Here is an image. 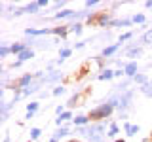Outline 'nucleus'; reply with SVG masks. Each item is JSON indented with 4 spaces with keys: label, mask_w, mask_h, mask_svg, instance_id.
<instances>
[{
    "label": "nucleus",
    "mask_w": 152,
    "mask_h": 142,
    "mask_svg": "<svg viewBox=\"0 0 152 142\" xmlns=\"http://www.w3.org/2000/svg\"><path fill=\"white\" fill-rule=\"evenodd\" d=\"M116 108L112 106L110 102H99L95 108H91L89 110V120H91V123H97V121H108V117H112V114Z\"/></svg>",
    "instance_id": "1"
},
{
    "label": "nucleus",
    "mask_w": 152,
    "mask_h": 142,
    "mask_svg": "<svg viewBox=\"0 0 152 142\" xmlns=\"http://www.w3.org/2000/svg\"><path fill=\"white\" fill-rule=\"evenodd\" d=\"M112 13L110 12H97L93 13L91 17L88 19V25H95V27H101V28H108L112 23Z\"/></svg>",
    "instance_id": "2"
},
{
    "label": "nucleus",
    "mask_w": 152,
    "mask_h": 142,
    "mask_svg": "<svg viewBox=\"0 0 152 142\" xmlns=\"http://www.w3.org/2000/svg\"><path fill=\"white\" fill-rule=\"evenodd\" d=\"M93 15V12H89V9H74L72 17L69 19V23H82V21H88L89 17Z\"/></svg>",
    "instance_id": "3"
},
{
    "label": "nucleus",
    "mask_w": 152,
    "mask_h": 142,
    "mask_svg": "<svg viewBox=\"0 0 152 142\" xmlns=\"http://www.w3.org/2000/svg\"><path fill=\"white\" fill-rule=\"evenodd\" d=\"M69 135H72V129H70V125H63V127H57L55 133L51 136H53L55 140H59V142H65V138Z\"/></svg>",
    "instance_id": "4"
},
{
    "label": "nucleus",
    "mask_w": 152,
    "mask_h": 142,
    "mask_svg": "<svg viewBox=\"0 0 152 142\" xmlns=\"http://www.w3.org/2000/svg\"><path fill=\"white\" fill-rule=\"evenodd\" d=\"M124 72H126V78H135L137 74L141 72L139 70V64H137V61H127L126 66H124Z\"/></svg>",
    "instance_id": "5"
},
{
    "label": "nucleus",
    "mask_w": 152,
    "mask_h": 142,
    "mask_svg": "<svg viewBox=\"0 0 152 142\" xmlns=\"http://www.w3.org/2000/svg\"><path fill=\"white\" fill-rule=\"evenodd\" d=\"M120 47H122L120 42H114V44H107V46L103 47L101 55L104 57V59H107V57H114V55L118 53V51H120Z\"/></svg>",
    "instance_id": "6"
},
{
    "label": "nucleus",
    "mask_w": 152,
    "mask_h": 142,
    "mask_svg": "<svg viewBox=\"0 0 152 142\" xmlns=\"http://www.w3.org/2000/svg\"><path fill=\"white\" fill-rule=\"evenodd\" d=\"M84 95H86V93H74L72 97L69 99V102L65 104L66 110H72L74 106H82V104H84Z\"/></svg>",
    "instance_id": "7"
},
{
    "label": "nucleus",
    "mask_w": 152,
    "mask_h": 142,
    "mask_svg": "<svg viewBox=\"0 0 152 142\" xmlns=\"http://www.w3.org/2000/svg\"><path fill=\"white\" fill-rule=\"evenodd\" d=\"M61 80H63L61 70H53V72L46 74V78L42 80V82H44V85H53V83H57V82H61Z\"/></svg>",
    "instance_id": "8"
},
{
    "label": "nucleus",
    "mask_w": 152,
    "mask_h": 142,
    "mask_svg": "<svg viewBox=\"0 0 152 142\" xmlns=\"http://www.w3.org/2000/svg\"><path fill=\"white\" fill-rule=\"evenodd\" d=\"M51 34L61 38L63 42H66V36H69V25H59V27H51Z\"/></svg>",
    "instance_id": "9"
},
{
    "label": "nucleus",
    "mask_w": 152,
    "mask_h": 142,
    "mask_svg": "<svg viewBox=\"0 0 152 142\" xmlns=\"http://www.w3.org/2000/svg\"><path fill=\"white\" fill-rule=\"evenodd\" d=\"M74 120V114H72V110H65L61 116H57L55 117V125L57 127H63L66 121H72Z\"/></svg>",
    "instance_id": "10"
},
{
    "label": "nucleus",
    "mask_w": 152,
    "mask_h": 142,
    "mask_svg": "<svg viewBox=\"0 0 152 142\" xmlns=\"http://www.w3.org/2000/svg\"><path fill=\"white\" fill-rule=\"evenodd\" d=\"M91 120H89V116H86V114H78V116H74L72 120V125L74 127H88Z\"/></svg>",
    "instance_id": "11"
},
{
    "label": "nucleus",
    "mask_w": 152,
    "mask_h": 142,
    "mask_svg": "<svg viewBox=\"0 0 152 142\" xmlns=\"http://www.w3.org/2000/svg\"><path fill=\"white\" fill-rule=\"evenodd\" d=\"M124 133H126L127 136H129V138H133V136H137L141 133V127L139 125H133V123H124Z\"/></svg>",
    "instance_id": "12"
},
{
    "label": "nucleus",
    "mask_w": 152,
    "mask_h": 142,
    "mask_svg": "<svg viewBox=\"0 0 152 142\" xmlns=\"http://www.w3.org/2000/svg\"><path fill=\"white\" fill-rule=\"evenodd\" d=\"M124 55L129 57V61H135L137 57H141V55H142V47H126Z\"/></svg>",
    "instance_id": "13"
},
{
    "label": "nucleus",
    "mask_w": 152,
    "mask_h": 142,
    "mask_svg": "<svg viewBox=\"0 0 152 142\" xmlns=\"http://www.w3.org/2000/svg\"><path fill=\"white\" fill-rule=\"evenodd\" d=\"M70 55H72V47H61V49H59V57L55 59V64H63L65 59L70 57Z\"/></svg>",
    "instance_id": "14"
},
{
    "label": "nucleus",
    "mask_w": 152,
    "mask_h": 142,
    "mask_svg": "<svg viewBox=\"0 0 152 142\" xmlns=\"http://www.w3.org/2000/svg\"><path fill=\"white\" fill-rule=\"evenodd\" d=\"M72 13H74V9H61V12H57V13H53V17L51 19H55V21H65V19H70L72 17Z\"/></svg>",
    "instance_id": "15"
},
{
    "label": "nucleus",
    "mask_w": 152,
    "mask_h": 142,
    "mask_svg": "<svg viewBox=\"0 0 152 142\" xmlns=\"http://www.w3.org/2000/svg\"><path fill=\"white\" fill-rule=\"evenodd\" d=\"M131 83H133V80H131V78H124V80H122V82H120V83H118V85H116V89H114V91H116V93H120V95H122V93H126V91H129V85H131Z\"/></svg>",
    "instance_id": "16"
},
{
    "label": "nucleus",
    "mask_w": 152,
    "mask_h": 142,
    "mask_svg": "<svg viewBox=\"0 0 152 142\" xmlns=\"http://www.w3.org/2000/svg\"><path fill=\"white\" fill-rule=\"evenodd\" d=\"M34 55H36V51H34V49H25L23 53H19V55L15 57V61L27 63V61H32V59H34Z\"/></svg>",
    "instance_id": "17"
},
{
    "label": "nucleus",
    "mask_w": 152,
    "mask_h": 142,
    "mask_svg": "<svg viewBox=\"0 0 152 142\" xmlns=\"http://www.w3.org/2000/svg\"><path fill=\"white\" fill-rule=\"evenodd\" d=\"M118 135H120V125H118L116 121H110V125H108V131H107V136L108 138H118Z\"/></svg>",
    "instance_id": "18"
},
{
    "label": "nucleus",
    "mask_w": 152,
    "mask_h": 142,
    "mask_svg": "<svg viewBox=\"0 0 152 142\" xmlns=\"http://www.w3.org/2000/svg\"><path fill=\"white\" fill-rule=\"evenodd\" d=\"M66 25H69V34L80 36L84 32V23H66Z\"/></svg>",
    "instance_id": "19"
},
{
    "label": "nucleus",
    "mask_w": 152,
    "mask_h": 142,
    "mask_svg": "<svg viewBox=\"0 0 152 142\" xmlns=\"http://www.w3.org/2000/svg\"><path fill=\"white\" fill-rule=\"evenodd\" d=\"M97 80H101V82L114 80V70H112V68H104V70H101V72L97 74Z\"/></svg>",
    "instance_id": "20"
},
{
    "label": "nucleus",
    "mask_w": 152,
    "mask_h": 142,
    "mask_svg": "<svg viewBox=\"0 0 152 142\" xmlns=\"http://www.w3.org/2000/svg\"><path fill=\"white\" fill-rule=\"evenodd\" d=\"M25 13H28V15H36L38 12H40V6H38V2H28V4H25Z\"/></svg>",
    "instance_id": "21"
},
{
    "label": "nucleus",
    "mask_w": 152,
    "mask_h": 142,
    "mask_svg": "<svg viewBox=\"0 0 152 142\" xmlns=\"http://www.w3.org/2000/svg\"><path fill=\"white\" fill-rule=\"evenodd\" d=\"M10 49H12V55L17 57L19 53H23L27 47H25V44H23V42H13V44H10Z\"/></svg>",
    "instance_id": "22"
},
{
    "label": "nucleus",
    "mask_w": 152,
    "mask_h": 142,
    "mask_svg": "<svg viewBox=\"0 0 152 142\" xmlns=\"http://www.w3.org/2000/svg\"><path fill=\"white\" fill-rule=\"evenodd\" d=\"M148 82H150V78L145 72H139L135 78H133V83H137V87H141V85H145V83H148Z\"/></svg>",
    "instance_id": "23"
},
{
    "label": "nucleus",
    "mask_w": 152,
    "mask_h": 142,
    "mask_svg": "<svg viewBox=\"0 0 152 142\" xmlns=\"http://www.w3.org/2000/svg\"><path fill=\"white\" fill-rule=\"evenodd\" d=\"M8 55H12V49H10L8 42H0V59H6Z\"/></svg>",
    "instance_id": "24"
},
{
    "label": "nucleus",
    "mask_w": 152,
    "mask_h": 142,
    "mask_svg": "<svg viewBox=\"0 0 152 142\" xmlns=\"http://www.w3.org/2000/svg\"><path fill=\"white\" fill-rule=\"evenodd\" d=\"M131 21H133V25H139V27L146 25V17L142 15V13H135V15H131Z\"/></svg>",
    "instance_id": "25"
},
{
    "label": "nucleus",
    "mask_w": 152,
    "mask_h": 142,
    "mask_svg": "<svg viewBox=\"0 0 152 142\" xmlns=\"http://www.w3.org/2000/svg\"><path fill=\"white\" fill-rule=\"evenodd\" d=\"M139 91L145 95V97H148V99H152V82H148V83H145V85H141L139 87Z\"/></svg>",
    "instance_id": "26"
},
{
    "label": "nucleus",
    "mask_w": 152,
    "mask_h": 142,
    "mask_svg": "<svg viewBox=\"0 0 152 142\" xmlns=\"http://www.w3.org/2000/svg\"><path fill=\"white\" fill-rule=\"evenodd\" d=\"M28 135H31V140L34 142V140H38L42 136V129L40 127H31V131H28Z\"/></svg>",
    "instance_id": "27"
},
{
    "label": "nucleus",
    "mask_w": 152,
    "mask_h": 142,
    "mask_svg": "<svg viewBox=\"0 0 152 142\" xmlns=\"http://www.w3.org/2000/svg\"><path fill=\"white\" fill-rule=\"evenodd\" d=\"M66 0H55V2H51V8L55 9V13L57 12H61V9H66Z\"/></svg>",
    "instance_id": "28"
},
{
    "label": "nucleus",
    "mask_w": 152,
    "mask_h": 142,
    "mask_svg": "<svg viewBox=\"0 0 152 142\" xmlns=\"http://www.w3.org/2000/svg\"><path fill=\"white\" fill-rule=\"evenodd\" d=\"M66 93V87H65V85H55V87L53 89H51V95H53V97H61V95H65Z\"/></svg>",
    "instance_id": "29"
},
{
    "label": "nucleus",
    "mask_w": 152,
    "mask_h": 142,
    "mask_svg": "<svg viewBox=\"0 0 152 142\" xmlns=\"http://www.w3.org/2000/svg\"><path fill=\"white\" fill-rule=\"evenodd\" d=\"M72 133H76V136L80 138H88V127H74Z\"/></svg>",
    "instance_id": "30"
},
{
    "label": "nucleus",
    "mask_w": 152,
    "mask_h": 142,
    "mask_svg": "<svg viewBox=\"0 0 152 142\" xmlns=\"http://www.w3.org/2000/svg\"><path fill=\"white\" fill-rule=\"evenodd\" d=\"M38 110H40V102L32 101V102H28V104H27V112H28V114H36Z\"/></svg>",
    "instance_id": "31"
},
{
    "label": "nucleus",
    "mask_w": 152,
    "mask_h": 142,
    "mask_svg": "<svg viewBox=\"0 0 152 142\" xmlns=\"http://www.w3.org/2000/svg\"><path fill=\"white\" fill-rule=\"evenodd\" d=\"M133 36H135V30H129V32H124V34H120V38H118V42H120V44H124V42L131 40Z\"/></svg>",
    "instance_id": "32"
},
{
    "label": "nucleus",
    "mask_w": 152,
    "mask_h": 142,
    "mask_svg": "<svg viewBox=\"0 0 152 142\" xmlns=\"http://www.w3.org/2000/svg\"><path fill=\"white\" fill-rule=\"evenodd\" d=\"M53 44H48V40H38L36 42V47H40V49H50V47Z\"/></svg>",
    "instance_id": "33"
},
{
    "label": "nucleus",
    "mask_w": 152,
    "mask_h": 142,
    "mask_svg": "<svg viewBox=\"0 0 152 142\" xmlns=\"http://www.w3.org/2000/svg\"><path fill=\"white\" fill-rule=\"evenodd\" d=\"M99 0H86L84 2V6H86V9H91V8H95V6H99Z\"/></svg>",
    "instance_id": "34"
},
{
    "label": "nucleus",
    "mask_w": 152,
    "mask_h": 142,
    "mask_svg": "<svg viewBox=\"0 0 152 142\" xmlns=\"http://www.w3.org/2000/svg\"><path fill=\"white\" fill-rule=\"evenodd\" d=\"M23 13H25V8H19V6H15V9L12 12V15H13V17H21Z\"/></svg>",
    "instance_id": "35"
},
{
    "label": "nucleus",
    "mask_w": 152,
    "mask_h": 142,
    "mask_svg": "<svg viewBox=\"0 0 152 142\" xmlns=\"http://www.w3.org/2000/svg\"><path fill=\"white\" fill-rule=\"evenodd\" d=\"M88 46V40H80V42H74V46H72V49H82V47Z\"/></svg>",
    "instance_id": "36"
},
{
    "label": "nucleus",
    "mask_w": 152,
    "mask_h": 142,
    "mask_svg": "<svg viewBox=\"0 0 152 142\" xmlns=\"http://www.w3.org/2000/svg\"><path fill=\"white\" fill-rule=\"evenodd\" d=\"M114 78H126V72H124V68H114Z\"/></svg>",
    "instance_id": "37"
},
{
    "label": "nucleus",
    "mask_w": 152,
    "mask_h": 142,
    "mask_svg": "<svg viewBox=\"0 0 152 142\" xmlns=\"http://www.w3.org/2000/svg\"><path fill=\"white\" fill-rule=\"evenodd\" d=\"M66 110V106H63V104H59V106H55V114L57 116H61V114H63Z\"/></svg>",
    "instance_id": "38"
},
{
    "label": "nucleus",
    "mask_w": 152,
    "mask_h": 142,
    "mask_svg": "<svg viewBox=\"0 0 152 142\" xmlns=\"http://www.w3.org/2000/svg\"><path fill=\"white\" fill-rule=\"evenodd\" d=\"M122 4H124V2H112V4H110V13H114V9H118Z\"/></svg>",
    "instance_id": "39"
},
{
    "label": "nucleus",
    "mask_w": 152,
    "mask_h": 142,
    "mask_svg": "<svg viewBox=\"0 0 152 142\" xmlns=\"http://www.w3.org/2000/svg\"><path fill=\"white\" fill-rule=\"evenodd\" d=\"M36 2H38L40 8H48V6H50V0H36Z\"/></svg>",
    "instance_id": "40"
},
{
    "label": "nucleus",
    "mask_w": 152,
    "mask_h": 142,
    "mask_svg": "<svg viewBox=\"0 0 152 142\" xmlns=\"http://www.w3.org/2000/svg\"><path fill=\"white\" fill-rule=\"evenodd\" d=\"M21 64H23L21 61H13V63L10 64V68H19V66H21Z\"/></svg>",
    "instance_id": "41"
},
{
    "label": "nucleus",
    "mask_w": 152,
    "mask_h": 142,
    "mask_svg": "<svg viewBox=\"0 0 152 142\" xmlns=\"http://www.w3.org/2000/svg\"><path fill=\"white\" fill-rule=\"evenodd\" d=\"M34 116H36V114H28V112H27V114H25V120H27V121H31Z\"/></svg>",
    "instance_id": "42"
},
{
    "label": "nucleus",
    "mask_w": 152,
    "mask_h": 142,
    "mask_svg": "<svg viewBox=\"0 0 152 142\" xmlns=\"http://www.w3.org/2000/svg\"><path fill=\"white\" fill-rule=\"evenodd\" d=\"M145 8L146 9H152V0H146V2H145Z\"/></svg>",
    "instance_id": "43"
},
{
    "label": "nucleus",
    "mask_w": 152,
    "mask_h": 142,
    "mask_svg": "<svg viewBox=\"0 0 152 142\" xmlns=\"http://www.w3.org/2000/svg\"><path fill=\"white\" fill-rule=\"evenodd\" d=\"M65 142H82V140H78V138H69V140H65Z\"/></svg>",
    "instance_id": "44"
},
{
    "label": "nucleus",
    "mask_w": 152,
    "mask_h": 142,
    "mask_svg": "<svg viewBox=\"0 0 152 142\" xmlns=\"http://www.w3.org/2000/svg\"><path fill=\"white\" fill-rule=\"evenodd\" d=\"M4 142H10V135H8V131H6V136H4Z\"/></svg>",
    "instance_id": "45"
},
{
    "label": "nucleus",
    "mask_w": 152,
    "mask_h": 142,
    "mask_svg": "<svg viewBox=\"0 0 152 142\" xmlns=\"http://www.w3.org/2000/svg\"><path fill=\"white\" fill-rule=\"evenodd\" d=\"M142 142H152V138L148 136V138H142Z\"/></svg>",
    "instance_id": "46"
},
{
    "label": "nucleus",
    "mask_w": 152,
    "mask_h": 142,
    "mask_svg": "<svg viewBox=\"0 0 152 142\" xmlns=\"http://www.w3.org/2000/svg\"><path fill=\"white\" fill-rule=\"evenodd\" d=\"M114 142H126V140H124V138H116V140H114Z\"/></svg>",
    "instance_id": "47"
},
{
    "label": "nucleus",
    "mask_w": 152,
    "mask_h": 142,
    "mask_svg": "<svg viewBox=\"0 0 152 142\" xmlns=\"http://www.w3.org/2000/svg\"><path fill=\"white\" fill-rule=\"evenodd\" d=\"M150 53H152V46H150Z\"/></svg>",
    "instance_id": "48"
},
{
    "label": "nucleus",
    "mask_w": 152,
    "mask_h": 142,
    "mask_svg": "<svg viewBox=\"0 0 152 142\" xmlns=\"http://www.w3.org/2000/svg\"><path fill=\"white\" fill-rule=\"evenodd\" d=\"M150 138H152V131H150Z\"/></svg>",
    "instance_id": "49"
}]
</instances>
